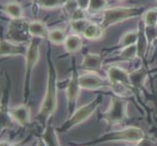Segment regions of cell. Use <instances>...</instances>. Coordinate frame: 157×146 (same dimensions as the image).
Wrapping results in <instances>:
<instances>
[{
  "mask_svg": "<svg viewBox=\"0 0 157 146\" xmlns=\"http://www.w3.org/2000/svg\"><path fill=\"white\" fill-rule=\"evenodd\" d=\"M137 48H138V57L140 58H144L147 55V49L149 46V41L147 35V29L143 21L139 24L138 28V41H137Z\"/></svg>",
  "mask_w": 157,
  "mask_h": 146,
  "instance_id": "cell-15",
  "label": "cell"
},
{
  "mask_svg": "<svg viewBox=\"0 0 157 146\" xmlns=\"http://www.w3.org/2000/svg\"><path fill=\"white\" fill-rule=\"evenodd\" d=\"M102 99V95H98L95 99H93L89 103L85 104L78 108L77 110H75L71 115L69 116L68 120L63 124V125L59 128L57 131L59 133H64L69 131L70 129L76 127L79 124L85 122L88 118H90L92 115L94 114L97 108L99 107Z\"/></svg>",
  "mask_w": 157,
  "mask_h": 146,
  "instance_id": "cell-4",
  "label": "cell"
},
{
  "mask_svg": "<svg viewBox=\"0 0 157 146\" xmlns=\"http://www.w3.org/2000/svg\"><path fill=\"white\" fill-rule=\"evenodd\" d=\"M102 66V57L100 54L88 53L83 58L80 68L88 72H99Z\"/></svg>",
  "mask_w": 157,
  "mask_h": 146,
  "instance_id": "cell-13",
  "label": "cell"
},
{
  "mask_svg": "<svg viewBox=\"0 0 157 146\" xmlns=\"http://www.w3.org/2000/svg\"><path fill=\"white\" fill-rule=\"evenodd\" d=\"M130 76V86L135 92H140L145 85V81L147 78V69L142 66L135 71L129 73Z\"/></svg>",
  "mask_w": 157,
  "mask_h": 146,
  "instance_id": "cell-14",
  "label": "cell"
},
{
  "mask_svg": "<svg viewBox=\"0 0 157 146\" xmlns=\"http://www.w3.org/2000/svg\"><path fill=\"white\" fill-rule=\"evenodd\" d=\"M67 39V35L63 32V30L59 28H55L49 31V35H48V40L55 45H61L64 44Z\"/></svg>",
  "mask_w": 157,
  "mask_h": 146,
  "instance_id": "cell-24",
  "label": "cell"
},
{
  "mask_svg": "<svg viewBox=\"0 0 157 146\" xmlns=\"http://www.w3.org/2000/svg\"><path fill=\"white\" fill-rule=\"evenodd\" d=\"M138 57V48L137 45H132L126 48H123L121 53L119 54V61L123 62H130Z\"/></svg>",
  "mask_w": 157,
  "mask_h": 146,
  "instance_id": "cell-22",
  "label": "cell"
},
{
  "mask_svg": "<svg viewBox=\"0 0 157 146\" xmlns=\"http://www.w3.org/2000/svg\"><path fill=\"white\" fill-rule=\"evenodd\" d=\"M90 24V21L85 20H78V21H70V26L73 31L76 32L77 34H83L85 29L87 28V26Z\"/></svg>",
  "mask_w": 157,
  "mask_h": 146,
  "instance_id": "cell-27",
  "label": "cell"
},
{
  "mask_svg": "<svg viewBox=\"0 0 157 146\" xmlns=\"http://www.w3.org/2000/svg\"><path fill=\"white\" fill-rule=\"evenodd\" d=\"M144 133L138 127H127L119 131L109 132L101 136L96 140L95 143L110 142V141H122L129 143H138L144 137Z\"/></svg>",
  "mask_w": 157,
  "mask_h": 146,
  "instance_id": "cell-5",
  "label": "cell"
},
{
  "mask_svg": "<svg viewBox=\"0 0 157 146\" xmlns=\"http://www.w3.org/2000/svg\"><path fill=\"white\" fill-rule=\"evenodd\" d=\"M57 131L52 127H48L44 131L42 134V138L44 139V141L48 146H59L58 136H57Z\"/></svg>",
  "mask_w": 157,
  "mask_h": 146,
  "instance_id": "cell-21",
  "label": "cell"
},
{
  "mask_svg": "<svg viewBox=\"0 0 157 146\" xmlns=\"http://www.w3.org/2000/svg\"><path fill=\"white\" fill-rule=\"evenodd\" d=\"M0 146H12L8 141H5V140H3V141H1V143H0Z\"/></svg>",
  "mask_w": 157,
  "mask_h": 146,
  "instance_id": "cell-34",
  "label": "cell"
},
{
  "mask_svg": "<svg viewBox=\"0 0 157 146\" xmlns=\"http://www.w3.org/2000/svg\"><path fill=\"white\" fill-rule=\"evenodd\" d=\"M41 38L33 37L29 43V50L25 58V81H24V99L25 101L28 100L29 93H30V84H31V76L33 69L36 66L40 57V45Z\"/></svg>",
  "mask_w": 157,
  "mask_h": 146,
  "instance_id": "cell-3",
  "label": "cell"
},
{
  "mask_svg": "<svg viewBox=\"0 0 157 146\" xmlns=\"http://www.w3.org/2000/svg\"><path fill=\"white\" fill-rule=\"evenodd\" d=\"M2 10H3V12L6 15H8L12 20L23 19V15H24L23 8H21V5L17 2H9L7 4L3 5Z\"/></svg>",
  "mask_w": 157,
  "mask_h": 146,
  "instance_id": "cell-19",
  "label": "cell"
},
{
  "mask_svg": "<svg viewBox=\"0 0 157 146\" xmlns=\"http://www.w3.org/2000/svg\"><path fill=\"white\" fill-rule=\"evenodd\" d=\"M137 41H138V30H131L122 35L120 41L118 43V46L120 49H123L132 45H136Z\"/></svg>",
  "mask_w": 157,
  "mask_h": 146,
  "instance_id": "cell-20",
  "label": "cell"
},
{
  "mask_svg": "<svg viewBox=\"0 0 157 146\" xmlns=\"http://www.w3.org/2000/svg\"><path fill=\"white\" fill-rule=\"evenodd\" d=\"M76 2H77V5L80 9L88 11L89 5H90V0H76Z\"/></svg>",
  "mask_w": 157,
  "mask_h": 146,
  "instance_id": "cell-31",
  "label": "cell"
},
{
  "mask_svg": "<svg viewBox=\"0 0 157 146\" xmlns=\"http://www.w3.org/2000/svg\"><path fill=\"white\" fill-rule=\"evenodd\" d=\"M64 49L68 54L77 53L81 47H82V39L77 34H70L67 36L66 42H64Z\"/></svg>",
  "mask_w": 157,
  "mask_h": 146,
  "instance_id": "cell-17",
  "label": "cell"
},
{
  "mask_svg": "<svg viewBox=\"0 0 157 146\" xmlns=\"http://www.w3.org/2000/svg\"><path fill=\"white\" fill-rule=\"evenodd\" d=\"M29 50V45L25 43H17L9 39H1L0 42V54L1 57L25 56Z\"/></svg>",
  "mask_w": 157,
  "mask_h": 146,
  "instance_id": "cell-9",
  "label": "cell"
},
{
  "mask_svg": "<svg viewBox=\"0 0 157 146\" xmlns=\"http://www.w3.org/2000/svg\"><path fill=\"white\" fill-rule=\"evenodd\" d=\"M8 114L11 118L14 119L19 125L23 127H26L29 125L30 110H29V107L25 103L9 108Z\"/></svg>",
  "mask_w": 157,
  "mask_h": 146,
  "instance_id": "cell-11",
  "label": "cell"
},
{
  "mask_svg": "<svg viewBox=\"0 0 157 146\" xmlns=\"http://www.w3.org/2000/svg\"><path fill=\"white\" fill-rule=\"evenodd\" d=\"M80 90H81V86L79 84V76L76 70H74L69 78L67 87V108L70 115L75 111V105H76L77 99L80 95Z\"/></svg>",
  "mask_w": 157,
  "mask_h": 146,
  "instance_id": "cell-8",
  "label": "cell"
},
{
  "mask_svg": "<svg viewBox=\"0 0 157 146\" xmlns=\"http://www.w3.org/2000/svg\"><path fill=\"white\" fill-rule=\"evenodd\" d=\"M36 146H48V145H47L46 142L44 141V139H43V138H40V139H38V141H37Z\"/></svg>",
  "mask_w": 157,
  "mask_h": 146,
  "instance_id": "cell-32",
  "label": "cell"
},
{
  "mask_svg": "<svg viewBox=\"0 0 157 146\" xmlns=\"http://www.w3.org/2000/svg\"><path fill=\"white\" fill-rule=\"evenodd\" d=\"M48 79L45 95L43 97L40 109L36 115L39 123L43 126V131L47 128L48 120L55 113L58 105V75L51 58V50H48Z\"/></svg>",
  "mask_w": 157,
  "mask_h": 146,
  "instance_id": "cell-1",
  "label": "cell"
},
{
  "mask_svg": "<svg viewBox=\"0 0 157 146\" xmlns=\"http://www.w3.org/2000/svg\"><path fill=\"white\" fill-rule=\"evenodd\" d=\"M67 0H35L36 5L42 9L62 8Z\"/></svg>",
  "mask_w": 157,
  "mask_h": 146,
  "instance_id": "cell-25",
  "label": "cell"
},
{
  "mask_svg": "<svg viewBox=\"0 0 157 146\" xmlns=\"http://www.w3.org/2000/svg\"><path fill=\"white\" fill-rule=\"evenodd\" d=\"M79 84L81 89L85 90H98L105 86H110L109 82L104 80L95 72H87L79 76Z\"/></svg>",
  "mask_w": 157,
  "mask_h": 146,
  "instance_id": "cell-10",
  "label": "cell"
},
{
  "mask_svg": "<svg viewBox=\"0 0 157 146\" xmlns=\"http://www.w3.org/2000/svg\"><path fill=\"white\" fill-rule=\"evenodd\" d=\"M142 21L147 28L157 26V9H149L144 11Z\"/></svg>",
  "mask_w": 157,
  "mask_h": 146,
  "instance_id": "cell-23",
  "label": "cell"
},
{
  "mask_svg": "<svg viewBox=\"0 0 157 146\" xmlns=\"http://www.w3.org/2000/svg\"><path fill=\"white\" fill-rule=\"evenodd\" d=\"M78 5L76 0H67V1L64 3V5L62 7L63 14L66 15V17L70 19V17L72 16V14L78 9Z\"/></svg>",
  "mask_w": 157,
  "mask_h": 146,
  "instance_id": "cell-28",
  "label": "cell"
},
{
  "mask_svg": "<svg viewBox=\"0 0 157 146\" xmlns=\"http://www.w3.org/2000/svg\"><path fill=\"white\" fill-rule=\"evenodd\" d=\"M104 28L98 24L90 23V24L87 26V28L83 32V36L86 39L89 40H99L104 35Z\"/></svg>",
  "mask_w": 157,
  "mask_h": 146,
  "instance_id": "cell-18",
  "label": "cell"
},
{
  "mask_svg": "<svg viewBox=\"0 0 157 146\" xmlns=\"http://www.w3.org/2000/svg\"><path fill=\"white\" fill-rule=\"evenodd\" d=\"M29 32L32 37L41 39H48L49 31H48L46 24L41 21H33L29 24Z\"/></svg>",
  "mask_w": 157,
  "mask_h": 146,
  "instance_id": "cell-16",
  "label": "cell"
},
{
  "mask_svg": "<svg viewBox=\"0 0 157 146\" xmlns=\"http://www.w3.org/2000/svg\"><path fill=\"white\" fill-rule=\"evenodd\" d=\"M151 44H152L154 47H157V32H156V34L154 36V38L152 40V42H151Z\"/></svg>",
  "mask_w": 157,
  "mask_h": 146,
  "instance_id": "cell-33",
  "label": "cell"
},
{
  "mask_svg": "<svg viewBox=\"0 0 157 146\" xmlns=\"http://www.w3.org/2000/svg\"><path fill=\"white\" fill-rule=\"evenodd\" d=\"M107 9V0H90L88 13H100Z\"/></svg>",
  "mask_w": 157,
  "mask_h": 146,
  "instance_id": "cell-26",
  "label": "cell"
},
{
  "mask_svg": "<svg viewBox=\"0 0 157 146\" xmlns=\"http://www.w3.org/2000/svg\"><path fill=\"white\" fill-rule=\"evenodd\" d=\"M127 107V101L122 96H112L109 108L102 114V119L109 125L121 124L128 118Z\"/></svg>",
  "mask_w": 157,
  "mask_h": 146,
  "instance_id": "cell-6",
  "label": "cell"
},
{
  "mask_svg": "<svg viewBox=\"0 0 157 146\" xmlns=\"http://www.w3.org/2000/svg\"><path fill=\"white\" fill-rule=\"evenodd\" d=\"M107 77L109 84H122L127 87L131 88L130 86V76L129 73L123 68L117 66H112L107 70Z\"/></svg>",
  "mask_w": 157,
  "mask_h": 146,
  "instance_id": "cell-12",
  "label": "cell"
},
{
  "mask_svg": "<svg viewBox=\"0 0 157 146\" xmlns=\"http://www.w3.org/2000/svg\"><path fill=\"white\" fill-rule=\"evenodd\" d=\"M144 12V7H113L106 9L102 12V19L101 25L106 29L112 25L120 24L127 20L136 18L143 15Z\"/></svg>",
  "mask_w": 157,
  "mask_h": 146,
  "instance_id": "cell-2",
  "label": "cell"
},
{
  "mask_svg": "<svg viewBox=\"0 0 157 146\" xmlns=\"http://www.w3.org/2000/svg\"><path fill=\"white\" fill-rule=\"evenodd\" d=\"M29 24L30 23L24 19L11 21L7 32L9 40L17 43H25L31 41L29 40L30 37H32L29 32Z\"/></svg>",
  "mask_w": 157,
  "mask_h": 146,
  "instance_id": "cell-7",
  "label": "cell"
},
{
  "mask_svg": "<svg viewBox=\"0 0 157 146\" xmlns=\"http://www.w3.org/2000/svg\"><path fill=\"white\" fill-rule=\"evenodd\" d=\"M86 12H88V11L78 8L72 14V16L70 17L69 21H78V20H85V19H87V13H86Z\"/></svg>",
  "mask_w": 157,
  "mask_h": 146,
  "instance_id": "cell-29",
  "label": "cell"
},
{
  "mask_svg": "<svg viewBox=\"0 0 157 146\" xmlns=\"http://www.w3.org/2000/svg\"><path fill=\"white\" fill-rule=\"evenodd\" d=\"M136 146H157V144L152 139H149L144 137L142 140H140L138 143H136Z\"/></svg>",
  "mask_w": 157,
  "mask_h": 146,
  "instance_id": "cell-30",
  "label": "cell"
}]
</instances>
